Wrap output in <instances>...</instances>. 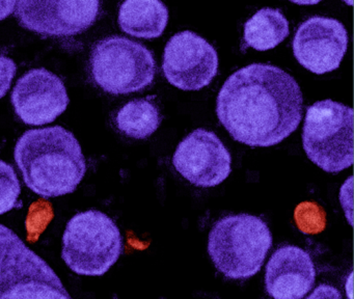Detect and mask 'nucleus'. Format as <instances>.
<instances>
[{"label": "nucleus", "instance_id": "nucleus-1", "mask_svg": "<svg viewBox=\"0 0 354 299\" xmlns=\"http://www.w3.org/2000/svg\"><path fill=\"white\" fill-rule=\"evenodd\" d=\"M301 89L279 66L252 64L223 83L216 101L219 122L238 143L271 147L287 138L302 118Z\"/></svg>", "mask_w": 354, "mask_h": 299}, {"label": "nucleus", "instance_id": "nucleus-2", "mask_svg": "<svg viewBox=\"0 0 354 299\" xmlns=\"http://www.w3.org/2000/svg\"><path fill=\"white\" fill-rule=\"evenodd\" d=\"M14 157L26 186L47 199L75 191L86 172L80 141L61 126L26 131Z\"/></svg>", "mask_w": 354, "mask_h": 299}, {"label": "nucleus", "instance_id": "nucleus-3", "mask_svg": "<svg viewBox=\"0 0 354 299\" xmlns=\"http://www.w3.org/2000/svg\"><path fill=\"white\" fill-rule=\"evenodd\" d=\"M271 245L266 222L250 214L225 216L209 233V255L216 269L231 280H246L258 273Z\"/></svg>", "mask_w": 354, "mask_h": 299}, {"label": "nucleus", "instance_id": "nucleus-4", "mask_svg": "<svg viewBox=\"0 0 354 299\" xmlns=\"http://www.w3.org/2000/svg\"><path fill=\"white\" fill-rule=\"evenodd\" d=\"M0 299H72L55 270L1 224Z\"/></svg>", "mask_w": 354, "mask_h": 299}, {"label": "nucleus", "instance_id": "nucleus-5", "mask_svg": "<svg viewBox=\"0 0 354 299\" xmlns=\"http://www.w3.org/2000/svg\"><path fill=\"white\" fill-rule=\"evenodd\" d=\"M123 251V238L106 214L88 210L74 215L63 236V257L68 267L86 276L106 273Z\"/></svg>", "mask_w": 354, "mask_h": 299}, {"label": "nucleus", "instance_id": "nucleus-6", "mask_svg": "<svg viewBox=\"0 0 354 299\" xmlns=\"http://www.w3.org/2000/svg\"><path fill=\"white\" fill-rule=\"evenodd\" d=\"M354 111L330 99L306 110L302 145L310 161L327 172H342L353 163Z\"/></svg>", "mask_w": 354, "mask_h": 299}, {"label": "nucleus", "instance_id": "nucleus-7", "mask_svg": "<svg viewBox=\"0 0 354 299\" xmlns=\"http://www.w3.org/2000/svg\"><path fill=\"white\" fill-rule=\"evenodd\" d=\"M90 68L97 85L113 95L142 91L154 81L157 71L151 50L120 35L104 37L95 44Z\"/></svg>", "mask_w": 354, "mask_h": 299}, {"label": "nucleus", "instance_id": "nucleus-8", "mask_svg": "<svg viewBox=\"0 0 354 299\" xmlns=\"http://www.w3.org/2000/svg\"><path fill=\"white\" fill-rule=\"evenodd\" d=\"M162 70L171 84L183 91H200L218 71L216 49L194 31L176 33L163 52Z\"/></svg>", "mask_w": 354, "mask_h": 299}, {"label": "nucleus", "instance_id": "nucleus-9", "mask_svg": "<svg viewBox=\"0 0 354 299\" xmlns=\"http://www.w3.org/2000/svg\"><path fill=\"white\" fill-rule=\"evenodd\" d=\"M98 0L16 1V19L22 27L48 37H70L90 28L100 12Z\"/></svg>", "mask_w": 354, "mask_h": 299}, {"label": "nucleus", "instance_id": "nucleus-10", "mask_svg": "<svg viewBox=\"0 0 354 299\" xmlns=\"http://www.w3.org/2000/svg\"><path fill=\"white\" fill-rule=\"evenodd\" d=\"M173 163L192 184L214 187L231 174V154L212 131L196 129L178 145Z\"/></svg>", "mask_w": 354, "mask_h": 299}, {"label": "nucleus", "instance_id": "nucleus-11", "mask_svg": "<svg viewBox=\"0 0 354 299\" xmlns=\"http://www.w3.org/2000/svg\"><path fill=\"white\" fill-rule=\"evenodd\" d=\"M293 53L301 66L322 75L339 68L348 48V33L337 19L313 16L294 35Z\"/></svg>", "mask_w": 354, "mask_h": 299}, {"label": "nucleus", "instance_id": "nucleus-12", "mask_svg": "<svg viewBox=\"0 0 354 299\" xmlns=\"http://www.w3.org/2000/svg\"><path fill=\"white\" fill-rule=\"evenodd\" d=\"M65 83L44 68L32 69L18 79L12 104L22 122L34 126L57 120L69 105Z\"/></svg>", "mask_w": 354, "mask_h": 299}, {"label": "nucleus", "instance_id": "nucleus-13", "mask_svg": "<svg viewBox=\"0 0 354 299\" xmlns=\"http://www.w3.org/2000/svg\"><path fill=\"white\" fill-rule=\"evenodd\" d=\"M315 280L312 257L294 245L277 248L266 265L265 286L274 299H301L312 290Z\"/></svg>", "mask_w": 354, "mask_h": 299}, {"label": "nucleus", "instance_id": "nucleus-14", "mask_svg": "<svg viewBox=\"0 0 354 299\" xmlns=\"http://www.w3.org/2000/svg\"><path fill=\"white\" fill-rule=\"evenodd\" d=\"M120 27L124 33L140 39H155L165 31L169 10L159 0H127L120 6Z\"/></svg>", "mask_w": 354, "mask_h": 299}, {"label": "nucleus", "instance_id": "nucleus-15", "mask_svg": "<svg viewBox=\"0 0 354 299\" xmlns=\"http://www.w3.org/2000/svg\"><path fill=\"white\" fill-rule=\"evenodd\" d=\"M289 22L279 8H263L244 24L243 43L258 51L273 49L289 35Z\"/></svg>", "mask_w": 354, "mask_h": 299}, {"label": "nucleus", "instance_id": "nucleus-16", "mask_svg": "<svg viewBox=\"0 0 354 299\" xmlns=\"http://www.w3.org/2000/svg\"><path fill=\"white\" fill-rule=\"evenodd\" d=\"M153 98L132 100L119 110L115 124L126 136L146 139L156 132L162 122V116Z\"/></svg>", "mask_w": 354, "mask_h": 299}, {"label": "nucleus", "instance_id": "nucleus-17", "mask_svg": "<svg viewBox=\"0 0 354 299\" xmlns=\"http://www.w3.org/2000/svg\"><path fill=\"white\" fill-rule=\"evenodd\" d=\"M21 185L11 164L0 160V215L17 206Z\"/></svg>", "mask_w": 354, "mask_h": 299}, {"label": "nucleus", "instance_id": "nucleus-18", "mask_svg": "<svg viewBox=\"0 0 354 299\" xmlns=\"http://www.w3.org/2000/svg\"><path fill=\"white\" fill-rule=\"evenodd\" d=\"M296 224L304 234H319L326 226V214L322 207L312 201H304L296 207Z\"/></svg>", "mask_w": 354, "mask_h": 299}, {"label": "nucleus", "instance_id": "nucleus-19", "mask_svg": "<svg viewBox=\"0 0 354 299\" xmlns=\"http://www.w3.org/2000/svg\"><path fill=\"white\" fill-rule=\"evenodd\" d=\"M17 66L12 58L0 54V99L5 97L11 87Z\"/></svg>", "mask_w": 354, "mask_h": 299}, {"label": "nucleus", "instance_id": "nucleus-20", "mask_svg": "<svg viewBox=\"0 0 354 299\" xmlns=\"http://www.w3.org/2000/svg\"><path fill=\"white\" fill-rule=\"evenodd\" d=\"M306 299H343L341 292L330 284H321Z\"/></svg>", "mask_w": 354, "mask_h": 299}, {"label": "nucleus", "instance_id": "nucleus-21", "mask_svg": "<svg viewBox=\"0 0 354 299\" xmlns=\"http://www.w3.org/2000/svg\"><path fill=\"white\" fill-rule=\"evenodd\" d=\"M16 1H0V21L5 20L15 10Z\"/></svg>", "mask_w": 354, "mask_h": 299}]
</instances>
